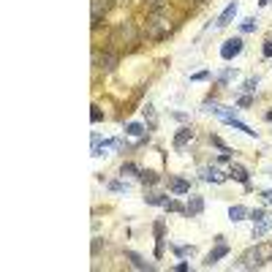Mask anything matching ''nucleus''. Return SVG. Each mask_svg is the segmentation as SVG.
Listing matches in <instances>:
<instances>
[{"label": "nucleus", "mask_w": 272, "mask_h": 272, "mask_svg": "<svg viewBox=\"0 0 272 272\" xmlns=\"http://www.w3.org/2000/svg\"><path fill=\"white\" fill-rule=\"evenodd\" d=\"M272 256V248L269 245H256V248H250L248 253L242 256V261H240V267L245 269H253V267H261L264 261Z\"/></svg>", "instance_id": "f257e3e1"}, {"label": "nucleus", "mask_w": 272, "mask_h": 272, "mask_svg": "<svg viewBox=\"0 0 272 272\" xmlns=\"http://www.w3.org/2000/svg\"><path fill=\"white\" fill-rule=\"evenodd\" d=\"M171 33V22L166 17H161V14H152L147 19V38H152V41H158V38H166Z\"/></svg>", "instance_id": "f03ea898"}, {"label": "nucleus", "mask_w": 272, "mask_h": 272, "mask_svg": "<svg viewBox=\"0 0 272 272\" xmlns=\"http://www.w3.org/2000/svg\"><path fill=\"white\" fill-rule=\"evenodd\" d=\"M215 240H218V248L207 253V258H204V267H212V264L221 261L223 256H229V245H223V237H215Z\"/></svg>", "instance_id": "7ed1b4c3"}, {"label": "nucleus", "mask_w": 272, "mask_h": 272, "mask_svg": "<svg viewBox=\"0 0 272 272\" xmlns=\"http://www.w3.org/2000/svg\"><path fill=\"white\" fill-rule=\"evenodd\" d=\"M240 52H242V38H229V41L221 46V57H223V60H231V57H237Z\"/></svg>", "instance_id": "20e7f679"}, {"label": "nucleus", "mask_w": 272, "mask_h": 272, "mask_svg": "<svg viewBox=\"0 0 272 272\" xmlns=\"http://www.w3.org/2000/svg\"><path fill=\"white\" fill-rule=\"evenodd\" d=\"M237 11H240V3H237V0H234V3H229L226 9H223V14L218 17V28H229V25L234 22Z\"/></svg>", "instance_id": "39448f33"}, {"label": "nucleus", "mask_w": 272, "mask_h": 272, "mask_svg": "<svg viewBox=\"0 0 272 272\" xmlns=\"http://www.w3.org/2000/svg\"><path fill=\"white\" fill-rule=\"evenodd\" d=\"M269 229H272V215H264L258 221H253V240H261Z\"/></svg>", "instance_id": "423d86ee"}, {"label": "nucleus", "mask_w": 272, "mask_h": 272, "mask_svg": "<svg viewBox=\"0 0 272 272\" xmlns=\"http://www.w3.org/2000/svg\"><path fill=\"white\" fill-rule=\"evenodd\" d=\"M229 177H231V180H237V183H242L245 188L250 191V174H248V171H245V169L240 166V163H231V169H229Z\"/></svg>", "instance_id": "0eeeda50"}, {"label": "nucleus", "mask_w": 272, "mask_h": 272, "mask_svg": "<svg viewBox=\"0 0 272 272\" xmlns=\"http://www.w3.org/2000/svg\"><path fill=\"white\" fill-rule=\"evenodd\" d=\"M106 11H109V0H93V25H101Z\"/></svg>", "instance_id": "6e6552de"}, {"label": "nucleus", "mask_w": 272, "mask_h": 272, "mask_svg": "<svg viewBox=\"0 0 272 272\" xmlns=\"http://www.w3.org/2000/svg\"><path fill=\"white\" fill-rule=\"evenodd\" d=\"M202 212H204V199L202 196H191V202L185 204V215L196 218V215H202Z\"/></svg>", "instance_id": "1a4fd4ad"}, {"label": "nucleus", "mask_w": 272, "mask_h": 272, "mask_svg": "<svg viewBox=\"0 0 272 272\" xmlns=\"http://www.w3.org/2000/svg\"><path fill=\"white\" fill-rule=\"evenodd\" d=\"M202 180H204V183H215V185H221L223 180H226V174H221V171H218L215 166H204V169H202Z\"/></svg>", "instance_id": "9d476101"}, {"label": "nucleus", "mask_w": 272, "mask_h": 272, "mask_svg": "<svg viewBox=\"0 0 272 272\" xmlns=\"http://www.w3.org/2000/svg\"><path fill=\"white\" fill-rule=\"evenodd\" d=\"M169 188H171V194H191V183H185L183 177H169Z\"/></svg>", "instance_id": "9b49d317"}, {"label": "nucleus", "mask_w": 272, "mask_h": 272, "mask_svg": "<svg viewBox=\"0 0 272 272\" xmlns=\"http://www.w3.org/2000/svg\"><path fill=\"white\" fill-rule=\"evenodd\" d=\"M223 123H229V125H234V128H237V131H242V134H248V136H256V131H253V128H250V125H245L242 120H237V117H234V115H231V112H229V115H226V117H223Z\"/></svg>", "instance_id": "f8f14e48"}, {"label": "nucleus", "mask_w": 272, "mask_h": 272, "mask_svg": "<svg viewBox=\"0 0 272 272\" xmlns=\"http://www.w3.org/2000/svg\"><path fill=\"white\" fill-rule=\"evenodd\" d=\"M125 258H128V261L134 264L136 269H150V272L155 269V267H152V264H147V261H144V258L139 256V253H134V250H125Z\"/></svg>", "instance_id": "ddd939ff"}, {"label": "nucleus", "mask_w": 272, "mask_h": 272, "mask_svg": "<svg viewBox=\"0 0 272 272\" xmlns=\"http://www.w3.org/2000/svg\"><path fill=\"white\" fill-rule=\"evenodd\" d=\"M117 60H120V57H117L115 52H104V55L98 57V63H101V68H104V71H115Z\"/></svg>", "instance_id": "4468645a"}, {"label": "nucleus", "mask_w": 272, "mask_h": 272, "mask_svg": "<svg viewBox=\"0 0 272 272\" xmlns=\"http://www.w3.org/2000/svg\"><path fill=\"white\" fill-rule=\"evenodd\" d=\"M115 38H125V44H134L136 38H134V25L131 22H125V25H120V28H117V36Z\"/></svg>", "instance_id": "2eb2a0df"}, {"label": "nucleus", "mask_w": 272, "mask_h": 272, "mask_svg": "<svg viewBox=\"0 0 272 272\" xmlns=\"http://www.w3.org/2000/svg\"><path fill=\"white\" fill-rule=\"evenodd\" d=\"M191 139H194V131H191V128H180V134L174 136V147H177V150H183L185 144L191 142Z\"/></svg>", "instance_id": "dca6fc26"}, {"label": "nucleus", "mask_w": 272, "mask_h": 272, "mask_svg": "<svg viewBox=\"0 0 272 272\" xmlns=\"http://www.w3.org/2000/svg\"><path fill=\"white\" fill-rule=\"evenodd\" d=\"M250 212H248V207H242V204H234V207L229 210V221H245V218H248Z\"/></svg>", "instance_id": "f3484780"}, {"label": "nucleus", "mask_w": 272, "mask_h": 272, "mask_svg": "<svg viewBox=\"0 0 272 272\" xmlns=\"http://www.w3.org/2000/svg\"><path fill=\"white\" fill-rule=\"evenodd\" d=\"M144 202H147V204H158V207H166L169 199L161 196V194H147V196H144Z\"/></svg>", "instance_id": "a211bd4d"}, {"label": "nucleus", "mask_w": 272, "mask_h": 272, "mask_svg": "<svg viewBox=\"0 0 272 272\" xmlns=\"http://www.w3.org/2000/svg\"><path fill=\"white\" fill-rule=\"evenodd\" d=\"M125 134L134 136V139H142V136H144V128H142L139 123H128V125H125Z\"/></svg>", "instance_id": "6ab92c4d"}, {"label": "nucleus", "mask_w": 272, "mask_h": 272, "mask_svg": "<svg viewBox=\"0 0 272 272\" xmlns=\"http://www.w3.org/2000/svg\"><path fill=\"white\" fill-rule=\"evenodd\" d=\"M171 250H174L177 256H194V253H196V248H194V245H174Z\"/></svg>", "instance_id": "aec40b11"}, {"label": "nucleus", "mask_w": 272, "mask_h": 272, "mask_svg": "<svg viewBox=\"0 0 272 272\" xmlns=\"http://www.w3.org/2000/svg\"><path fill=\"white\" fill-rule=\"evenodd\" d=\"M139 180H142L144 185H155L158 180H161V177H158L155 171H142V174H139Z\"/></svg>", "instance_id": "412c9836"}, {"label": "nucleus", "mask_w": 272, "mask_h": 272, "mask_svg": "<svg viewBox=\"0 0 272 272\" xmlns=\"http://www.w3.org/2000/svg\"><path fill=\"white\" fill-rule=\"evenodd\" d=\"M120 174H123V177H125V174H136V177H139V174H142V171H139V169L134 166V163H123Z\"/></svg>", "instance_id": "4be33fe9"}, {"label": "nucleus", "mask_w": 272, "mask_h": 272, "mask_svg": "<svg viewBox=\"0 0 272 272\" xmlns=\"http://www.w3.org/2000/svg\"><path fill=\"white\" fill-rule=\"evenodd\" d=\"M240 28H242V33H253V30H256V19L248 17V19H245V22L240 25Z\"/></svg>", "instance_id": "5701e85b"}, {"label": "nucleus", "mask_w": 272, "mask_h": 272, "mask_svg": "<svg viewBox=\"0 0 272 272\" xmlns=\"http://www.w3.org/2000/svg\"><path fill=\"white\" fill-rule=\"evenodd\" d=\"M256 87H258V76H250V79H248V82H245V87H242V90H248V93H253Z\"/></svg>", "instance_id": "b1692460"}, {"label": "nucleus", "mask_w": 272, "mask_h": 272, "mask_svg": "<svg viewBox=\"0 0 272 272\" xmlns=\"http://www.w3.org/2000/svg\"><path fill=\"white\" fill-rule=\"evenodd\" d=\"M152 231H155V240H163V221H155Z\"/></svg>", "instance_id": "393cba45"}, {"label": "nucleus", "mask_w": 272, "mask_h": 272, "mask_svg": "<svg viewBox=\"0 0 272 272\" xmlns=\"http://www.w3.org/2000/svg\"><path fill=\"white\" fill-rule=\"evenodd\" d=\"M90 120H93V123H101V120H104V115H101V109H98V106H93V112H90Z\"/></svg>", "instance_id": "a878e982"}, {"label": "nucleus", "mask_w": 272, "mask_h": 272, "mask_svg": "<svg viewBox=\"0 0 272 272\" xmlns=\"http://www.w3.org/2000/svg\"><path fill=\"white\" fill-rule=\"evenodd\" d=\"M166 210H171V212H185V207H183V204H180V202H171V199H169Z\"/></svg>", "instance_id": "bb28decb"}, {"label": "nucleus", "mask_w": 272, "mask_h": 272, "mask_svg": "<svg viewBox=\"0 0 272 272\" xmlns=\"http://www.w3.org/2000/svg\"><path fill=\"white\" fill-rule=\"evenodd\" d=\"M109 188H112V191H128L131 185H128V183H120V180H117V183H112Z\"/></svg>", "instance_id": "cd10ccee"}, {"label": "nucleus", "mask_w": 272, "mask_h": 272, "mask_svg": "<svg viewBox=\"0 0 272 272\" xmlns=\"http://www.w3.org/2000/svg\"><path fill=\"white\" fill-rule=\"evenodd\" d=\"M207 76H210V71H199V74H194L191 79H194V82H204Z\"/></svg>", "instance_id": "c85d7f7f"}, {"label": "nucleus", "mask_w": 272, "mask_h": 272, "mask_svg": "<svg viewBox=\"0 0 272 272\" xmlns=\"http://www.w3.org/2000/svg\"><path fill=\"white\" fill-rule=\"evenodd\" d=\"M212 144H215V147H221L223 152H231V150L226 147V144H223V142H221V139H218V136H212Z\"/></svg>", "instance_id": "c756f323"}, {"label": "nucleus", "mask_w": 272, "mask_h": 272, "mask_svg": "<svg viewBox=\"0 0 272 272\" xmlns=\"http://www.w3.org/2000/svg\"><path fill=\"white\" fill-rule=\"evenodd\" d=\"M231 76H234V71H231V68H226V71H223V74H221V84H223V82H229Z\"/></svg>", "instance_id": "7c9ffc66"}, {"label": "nucleus", "mask_w": 272, "mask_h": 272, "mask_svg": "<svg viewBox=\"0 0 272 272\" xmlns=\"http://www.w3.org/2000/svg\"><path fill=\"white\" fill-rule=\"evenodd\" d=\"M264 215H267L264 210H253V212H250V218H253V221H258V218H264Z\"/></svg>", "instance_id": "2f4dec72"}, {"label": "nucleus", "mask_w": 272, "mask_h": 272, "mask_svg": "<svg viewBox=\"0 0 272 272\" xmlns=\"http://www.w3.org/2000/svg\"><path fill=\"white\" fill-rule=\"evenodd\" d=\"M264 55L272 57V41H264Z\"/></svg>", "instance_id": "473e14b6"}, {"label": "nucleus", "mask_w": 272, "mask_h": 272, "mask_svg": "<svg viewBox=\"0 0 272 272\" xmlns=\"http://www.w3.org/2000/svg\"><path fill=\"white\" fill-rule=\"evenodd\" d=\"M261 196H264V202H267V204H272V188H269V191H264Z\"/></svg>", "instance_id": "72a5a7b5"}, {"label": "nucleus", "mask_w": 272, "mask_h": 272, "mask_svg": "<svg viewBox=\"0 0 272 272\" xmlns=\"http://www.w3.org/2000/svg\"><path fill=\"white\" fill-rule=\"evenodd\" d=\"M174 269H177V272H188V264H185V261H180V264H177Z\"/></svg>", "instance_id": "f704fd0d"}, {"label": "nucleus", "mask_w": 272, "mask_h": 272, "mask_svg": "<svg viewBox=\"0 0 272 272\" xmlns=\"http://www.w3.org/2000/svg\"><path fill=\"white\" fill-rule=\"evenodd\" d=\"M269 3V0H258V6H267Z\"/></svg>", "instance_id": "c9c22d12"}, {"label": "nucleus", "mask_w": 272, "mask_h": 272, "mask_svg": "<svg viewBox=\"0 0 272 272\" xmlns=\"http://www.w3.org/2000/svg\"><path fill=\"white\" fill-rule=\"evenodd\" d=\"M267 120H269V123H272V112H267Z\"/></svg>", "instance_id": "e433bc0d"}]
</instances>
